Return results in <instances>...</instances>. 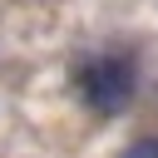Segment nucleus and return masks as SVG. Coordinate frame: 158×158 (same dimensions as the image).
Here are the masks:
<instances>
[{"instance_id":"1","label":"nucleus","mask_w":158,"mask_h":158,"mask_svg":"<svg viewBox=\"0 0 158 158\" xmlns=\"http://www.w3.org/2000/svg\"><path fill=\"white\" fill-rule=\"evenodd\" d=\"M74 94L84 99V109L94 114H123L128 99L138 94V59L128 49H99L89 59H79L74 69Z\"/></svg>"},{"instance_id":"2","label":"nucleus","mask_w":158,"mask_h":158,"mask_svg":"<svg viewBox=\"0 0 158 158\" xmlns=\"http://www.w3.org/2000/svg\"><path fill=\"white\" fill-rule=\"evenodd\" d=\"M118 158H158V138H133Z\"/></svg>"}]
</instances>
